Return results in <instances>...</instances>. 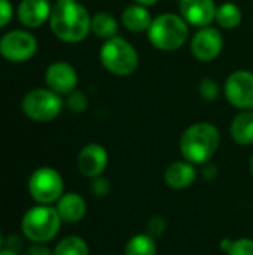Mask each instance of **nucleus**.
I'll return each instance as SVG.
<instances>
[{
	"mask_svg": "<svg viewBox=\"0 0 253 255\" xmlns=\"http://www.w3.org/2000/svg\"><path fill=\"white\" fill-rule=\"evenodd\" d=\"M78 81L79 78L75 67L66 61H55L49 64L45 72V82L48 88L60 96H67L75 91Z\"/></svg>",
	"mask_w": 253,
	"mask_h": 255,
	"instance_id": "obj_11",
	"label": "nucleus"
},
{
	"mask_svg": "<svg viewBox=\"0 0 253 255\" xmlns=\"http://www.w3.org/2000/svg\"><path fill=\"white\" fill-rule=\"evenodd\" d=\"M91 31L104 40L112 39L118 34V21L109 12H97L91 16Z\"/></svg>",
	"mask_w": 253,
	"mask_h": 255,
	"instance_id": "obj_19",
	"label": "nucleus"
},
{
	"mask_svg": "<svg viewBox=\"0 0 253 255\" xmlns=\"http://www.w3.org/2000/svg\"><path fill=\"white\" fill-rule=\"evenodd\" d=\"M152 19L154 18L151 16L148 7L143 4H139V3L127 6L122 12V16H121L122 25L131 33L148 31L151 24H152Z\"/></svg>",
	"mask_w": 253,
	"mask_h": 255,
	"instance_id": "obj_17",
	"label": "nucleus"
},
{
	"mask_svg": "<svg viewBox=\"0 0 253 255\" xmlns=\"http://www.w3.org/2000/svg\"><path fill=\"white\" fill-rule=\"evenodd\" d=\"M249 170H251V173H252L253 176V154L252 157H251V160H249Z\"/></svg>",
	"mask_w": 253,
	"mask_h": 255,
	"instance_id": "obj_32",
	"label": "nucleus"
},
{
	"mask_svg": "<svg viewBox=\"0 0 253 255\" xmlns=\"http://www.w3.org/2000/svg\"><path fill=\"white\" fill-rule=\"evenodd\" d=\"M134 1L139 3V4H143V6L149 7V6H154L155 3H158L160 0H134Z\"/></svg>",
	"mask_w": 253,
	"mask_h": 255,
	"instance_id": "obj_30",
	"label": "nucleus"
},
{
	"mask_svg": "<svg viewBox=\"0 0 253 255\" xmlns=\"http://www.w3.org/2000/svg\"><path fill=\"white\" fill-rule=\"evenodd\" d=\"M231 137L242 146L253 143V111L248 109L240 112L231 123Z\"/></svg>",
	"mask_w": 253,
	"mask_h": 255,
	"instance_id": "obj_18",
	"label": "nucleus"
},
{
	"mask_svg": "<svg viewBox=\"0 0 253 255\" xmlns=\"http://www.w3.org/2000/svg\"><path fill=\"white\" fill-rule=\"evenodd\" d=\"M24 255H52V251L45 244H33L25 250Z\"/></svg>",
	"mask_w": 253,
	"mask_h": 255,
	"instance_id": "obj_29",
	"label": "nucleus"
},
{
	"mask_svg": "<svg viewBox=\"0 0 253 255\" xmlns=\"http://www.w3.org/2000/svg\"><path fill=\"white\" fill-rule=\"evenodd\" d=\"M224 48V37L215 27L200 28L191 40V52L201 63H210L219 57Z\"/></svg>",
	"mask_w": 253,
	"mask_h": 255,
	"instance_id": "obj_10",
	"label": "nucleus"
},
{
	"mask_svg": "<svg viewBox=\"0 0 253 255\" xmlns=\"http://www.w3.org/2000/svg\"><path fill=\"white\" fill-rule=\"evenodd\" d=\"M13 15V6L9 0H0V28L7 25Z\"/></svg>",
	"mask_w": 253,
	"mask_h": 255,
	"instance_id": "obj_27",
	"label": "nucleus"
},
{
	"mask_svg": "<svg viewBox=\"0 0 253 255\" xmlns=\"http://www.w3.org/2000/svg\"><path fill=\"white\" fill-rule=\"evenodd\" d=\"M243 19V12L239 4L233 1H225L216 9V22L225 30H233L240 25Z\"/></svg>",
	"mask_w": 253,
	"mask_h": 255,
	"instance_id": "obj_20",
	"label": "nucleus"
},
{
	"mask_svg": "<svg viewBox=\"0 0 253 255\" xmlns=\"http://www.w3.org/2000/svg\"><path fill=\"white\" fill-rule=\"evenodd\" d=\"M55 209H57V212H58L63 223L75 224V223H79L85 217V214H86V202L78 193H64L57 200Z\"/></svg>",
	"mask_w": 253,
	"mask_h": 255,
	"instance_id": "obj_16",
	"label": "nucleus"
},
{
	"mask_svg": "<svg viewBox=\"0 0 253 255\" xmlns=\"http://www.w3.org/2000/svg\"><path fill=\"white\" fill-rule=\"evenodd\" d=\"M52 6L49 0H21L16 9L19 22L27 28H37L49 21Z\"/></svg>",
	"mask_w": 253,
	"mask_h": 255,
	"instance_id": "obj_14",
	"label": "nucleus"
},
{
	"mask_svg": "<svg viewBox=\"0 0 253 255\" xmlns=\"http://www.w3.org/2000/svg\"><path fill=\"white\" fill-rule=\"evenodd\" d=\"M37 52V40L27 30H10L0 37V55L12 63H24Z\"/></svg>",
	"mask_w": 253,
	"mask_h": 255,
	"instance_id": "obj_8",
	"label": "nucleus"
},
{
	"mask_svg": "<svg viewBox=\"0 0 253 255\" xmlns=\"http://www.w3.org/2000/svg\"><path fill=\"white\" fill-rule=\"evenodd\" d=\"M198 91H200V96L207 100V102H213L218 99L219 96V87H218V82L212 78H203L200 81V85H198Z\"/></svg>",
	"mask_w": 253,
	"mask_h": 255,
	"instance_id": "obj_23",
	"label": "nucleus"
},
{
	"mask_svg": "<svg viewBox=\"0 0 253 255\" xmlns=\"http://www.w3.org/2000/svg\"><path fill=\"white\" fill-rule=\"evenodd\" d=\"M228 255H253V241L249 238H240L231 242Z\"/></svg>",
	"mask_w": 253,
	"mask_h": 255,
	"instance_id": "obj_25",
	"label": "nucleus"
},
{
	"mask_svg": "<svg viewBox=\"0 0 253 255\" xmlns=\"http://www.w3.org/2000/svg\"><path fill=\"white\" fill-rule=\"evenodd\" d=\"M227 100L237 109L248 111L253 108V72L236 70L233 72L224 87Z\"/></svg>",
	"mask_w": 253,
	"mask_h": 255,
	"instance_id": "obj_9",
	"label": "nucleus"
},
{
	"mask_svg": "<svg viewBox=\"0 0 253 255\" xmlns=\"http://www.w3.org/2000/svg\"><path fill=\"white\" fill-rule=\"evenodd\" d=\"M28 193L39 205L57 203L64 194V181L58 170L52 167H39L28 178Z\"/></svg>",
	"mask_w": 253,
	"mask_h": 255,
	"instance_id": "obj_7",
	"label": "nucleus"
},
{
	"mask_svg": "<svg viewBox=\"0 0 253 255\" xmlns=\"http://www.w3.org/2000/svg\"><path fill=\"white\" fill-rule=\"evenodd\" d=\"M216 3L215 0H180L179 10L180 16L194 27H209L216 19Z\"/></svg>",
	"mask_w": 253,
	"mask_h": 255,
	"instance_id": "obj_13",
	"label": "nucleus"
},
{
	"mask_svg": "<svg viewBox=\"0 0 253 255\" xmlns=\"http://www.w3.org/2000/svg\"><path fill=\"white\" fill-rule=\"evenodd\" d=\"M67 106L70 108V111L73 112H84L88 108V97L86 94H84L82 91H72L70 94H67Z\"/></svg>",
	"mask_w": 253,
	"mask_h": 255,
	"instance_id": "obj_26",
	"label": "nucleus"
},
{
	"mask_svg": "<svg viewBox=\"0 0 253 255\" xmlns=\"http://www.w3.org/2000/svg\"><path fill=\"white\" fill-rule=\"evenodd\" d=\"M189 36V24L176 13H161L152 19L148 30L151 43L164 52L180 49Z\"/></svg>",
	"mask_w": 253,
	"mask_h": 255,
	"instance_id": "obj_3",
	"label": "nucleus"
},
{
	"mask_svg": "<svg viewBox=\"0 0 253 255\" xmlns=\"http://www.w3.org/2000/svg\"><path fill=\"white\" fill-rule=\"evenodd\" d=\"M69 1H76V0H69Z\"/></svg>",
	"mask_w": 253,
	"mask_h": 255,
	"instance_id": "obj_34",
	"label": "nucleus"
},
{
	"mask_svg": "<svg viewBox=\"0 0 253 255\" xmlns=\"http://www.w3.org/2000/svg\"><path fill=\"white\" fill-rule=\"evenodd\" d=\"M0 255H18V253H15L12 250H4V251H0Z\"/></svg>",
	"mask_w": 253,
	"mask_h": 255,
	"instance_id": "obj_31",
	"label": "nucleus"
},
{
	"mask_svg": "<svg viewBox=\"0 0 253 255\" xmlns=\"http://www.w3.org/2000/svg\"><path fill=\"white\" fill-rule=\"evenodd\" d=\"M197 179L195 164L189 161H173L164 172V182L169 188L182 191L189 188Z\"/></svg>",
	"mask_w": 253,
	"mask_h": 255,
	"instance_id": "obj_15",
	"label": "nucleus"
},
{
	"mask_svg": "<svg viewBox=\"0 0 253 255\" xmlns=\"http://www.w3.org/2000/svg\"><path fill=\"white\" fill-rule=\"evenodd\" d=\"M61 218L51 205H37L30 208L21 221L22 235L33 244L51 242L60 232Z\"/></svg>",
	"mask_w": 253,
	"mask_h": 255,
	"instance_id": "obj_4",
	"label": "nucleus"
},
{
	"mask_svg": "<svg viewBox=\"0 0 253 255\" xmlns=\"http://www.w3.org/2000/svg\"><path fill=\"white\" fill-rule=\"evenodd\" d=\"M109 164V155L103 145L88 143L85 145L78 155V169L85 178L95 179L101 176Z\"/></svg>",
	"mask_w": 253,
	"mask_h": 255,
	"instance_id": "obj_12",
	"label": "nucleus"
},
{
	"mask_svg": "<svg viewBox=\"0 0 253 255\" xmlns=\"http://www.w3.org/2000/svg\"><path fill=\"white\" fill-rule=\"evenodd\" d=\"M167 230V220L163 215H154L146 223V233L154 239L161 238Z\"/></svg>",
	"mask_w": 253,
	"mask_h": 255,
	"instance_id": "obj_24",
	"label": "nucleus"
},
{
	"mask_svg": "<svg viewBox=\"0 0 253 255\" xmlns=\"http://www.w3.org/2000/svg\"><path fill=\"white\" fill-rule=\"evenodd\" d=\"M177 1H180V0H177Z\"/></svg>",
	"mask_w": 253,
	"mask_h": 255,
	"instance_id": "obj_35",
	"label": "nucleus"
},
{
	"mask_svg": "<svg viewBox=\"0 0 253 255\" xmlns=\"http://www.w3.org/2000/svg\"><path fill=\"white\" fill-rule=\"evenodd\" d=\"M100 61L109 73L124 78L137 70L139 54L127 39L115 36L104 40L100 49Z\"/></svg>",
	"mask_w": 253,
	"mask_h": 255,
	"instance_id": "obj_5",
	"label": "nucleus"
},
{
	"mask_svg": "<svg viewBox=\"0 0 253 255\" xmlns=\"http://www.w3.org/2000/svg\"><path fill=\"white\" fill-rule=\"evenodd\" d=\"M92 193L98 197H104L109 191H110V182L106 179V178H95L94 182H92V187H91Z\"/></svg>",
	"mask_w": 253,
	"mask_h": 255,
	"instance_id": "obj_28",
	"label": "nucleus"
},
{
	"mask_svg": "<svg viewBox=\"0 0 253 255\" xmlns=\"http://www.w3.org/2000/svg\"><path fill=\"white\" fill-rule=\"evenodd\" d=\"M221 143V131L212 123H195L180 136L179 149L183 158L192 164H206L216 154Z\"/></svg>",
	"mask_w": 253,
	"mask_h": 255,
	"instance_id": "obj_2",
	"label": "nucleus"
},
{
	"mask_svg": "<svg viewBox=\"0 0 253 255\" xmlns=\"http://www.w3.org/2000/svg\"><path fill=\"white\" fill-rule=\"evenodd\" d=\"M252 111H253V108H252Z\"/></svg>",
	"mask_w": 253,
	"mask_h": 255,
	"instance_id": "obj_36",
	"label": "nucleus"
},
{
	"mask_svg": "<svg viewBox=\"0 0 253 255\" xmlns=\"http://www.w3.org/2000/svg\"><path fill=\"white\" fill-rule=\"evenodd\" d=\"M52 255H89V248L82 238L66 236L57 244Z\"/></svg>",
	"mask_w": 253,
	"mask_h": 255,
	"instance_id": "obj_22",
	"label": "nucleus"
},
{
	"mask_svg": "<svg viewBox=\"0 0 253 255\" xmlns=\"http://www.w3.org/2000/svg\"><path fill=\"white\" fill-rule=\"evenodd\" d=\"M49 25L52 33L66 43H79L91 31V15L78 1L58 0L51 10Z\"/></svg>",
	"mask_w": 253,
	"mask_h": 255,
	"instance_id": "obj_1",
	"label": "nucleus"
},
{
	"mask_svg": "<svg viewBox=\"0 0 253 255\" xmlns=\"http://www.w3.org/2000/svg\"><path fill=\"white\" fill-rule=\"evenodd\" d=\"M1 244H3V236H1V232H0V248H1Z\"/></svg>",
	"mask_w": 253,
	"mask_h": 255,
	"instance_id": "obj_33",
	"label": "nucleus"
},
{
	"mask_svg": "<svg viewBox=\"0 0 253 255\" xmlns=\"http://www.w3.org/2000/svg\"><path fill=\"white\" fill-rule=\"evenodd\" d=\"M157 242L148 233H139L130 238L124 250V255H157Z\"/></svg>",
	"mask_w": 253,
	"mask_h": 255,
	"instance_id": "obj_21",
	"label": "nucleus"
},
{
	"mask_svg": "<svg viewBox=\"0 0 253 255\" xmlns=\"http://www.w3.org/2000/svg\"><path fill=\"white\" fill-rule=\"evenodd\" d=\"M21 108L30 120L49 123L61 114L63 99L49 88H34L24 96Z\"/></svg>",
	"mask_w": 253,
	"mask_h": 255,
	"instance_id": "obj_6",
	"label": "nucleus"
}]
</instances>
